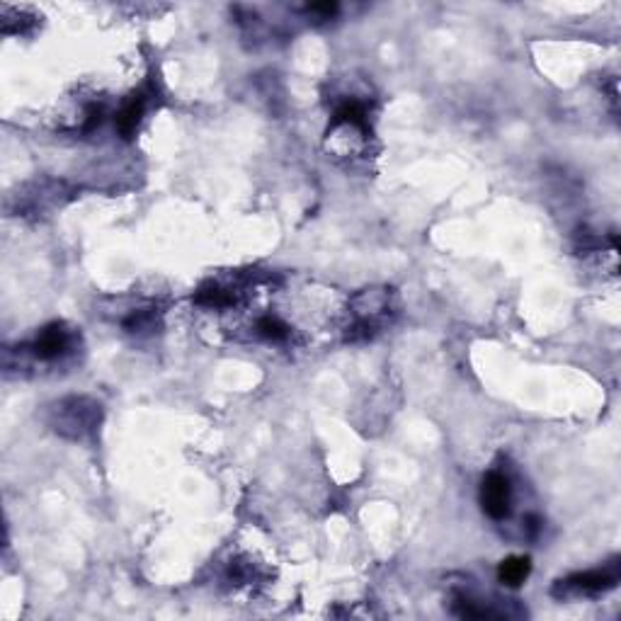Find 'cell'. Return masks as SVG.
Wrapping results in <instances>:
<instances>
[{
  "label": "cell",
  "instance_id": "cell-1",
  "mask_svg": "<svg viewBox=\"0 0 621 621\" xmlns=\"http://www.w3.org/2000/svg\"><path fill=\"white\" fill-rule=\"evenodd\" d=\"M51 428L68 439H83L95 432L100 425V405L85 398V396H74L59 401L51 408Z\"/></svg>",
  "mask_w": 621,
  "mask_h": 621
},
{
  "label": "cell",
  "instance_id": "cell-2",
  "mask_svg": "<svg viewBox=\"0 0 621 621\" xmlns=\"http://www.w3.org/2000/svg\"><path fill=\"white\" fill-rule=\"evenodd\" d=\"M619 583V563L614 561L609 566L594 568V570H585V573H576V576L558 580L554 587L556 597H590V594H602L607 590H612Z\"/></svg>",
  "mask_w": 621,
  "mask_h": 621
},
{
  "label": "cell",
  "instance_id": "cell-3",
  "mask_svg": "<svg viewBox=\"0 0 621 621\" xmlns=\"http://www.w3.org/2000/svg\"><path fill=\"white\" fill-rule=\"evenodd\" d=\"M481 505H483V512L491 520H507L512 512L510 478L500 474V471L485 474L483 483H481Z\"/></svg>",
  "mask_w": 621,
  "mask_h": 621
},
{
  "label": "cell",
  "instance_id": "cell-4",
  "mask_svg": "<svg viewBox=\"0 0 621 621\" xmlns=\"http://www.w3.org/2000/svg\"><path fill=\"white\" fill-rule=\"evenodd\" d=\"M71 348H74V335H71V330H66L61 323H54V326H49V328H44L39 333V338L35 340V345H32V352H35V357L42 359V362H56V359L68 355Z\"/></svg>",
  "mask_w": 621,
  "mask_h": 621
},
{
  "label": "cell",
  "instance_id": "cell-5",
  "mask_svg": "<svg viewBox=\"0 0 621 621\" xmlns=\"http://www.w3.org/2000/svg\"><path fill=\"white\" fill-rule=\"evenodd\" d=\"M531 573V563L527 556H512L505 558L498 568V580L507 587H520Z\"/></svg>",
  "mask_w": 621,
  "mask_h": 621
},
{
  "label": "cell",
  "instance_id": "cell-6",
  "mask_svg": "<svg viewBox=\"0 0 621 621\" xmlns=\"http://www.w3.org/2000/svg\"><path fill=\"white\" fill-rule=\"evenodd\" d=\"M141 117H144V98H134V100H129L117 114L119 134H122L124 138L134 137V131H137Z\"/></svg>",
  "mask_w": 621,
  "mask_h": 621
},
{
  "label": "cell",
  "instance_id": "cell-7",
  "mask_svg": "<svg viewBox=\"0 0 621 621\" xmlns=\"http://www.w3.org/2000/svg\"><path fill=\"white\" fill-rule=\"evenodd\" d=\"M255 333L260 338L270 340V342H284V340H289V335H292V328L282 318H277V316H263V318H257Z\"/></svg>",
  "mask_w": 621,
  "mask_h": 621
},
{
  "label": "cell",
  "instance_id": "cell-8",
  "mask_svg": "<svg viewBox=\"0 0 621 621\" xmlns=\"http://www.w3.org/2000/svg\"><path fill=\"white\" fill-rule=\"evenodd\" d=\"M306 12H309V15H316V18L320 20H328L338 12V5H335V3H313V5L306 8Z\"/></svg>",
  "mask_w": 621,
  "mask_h": 621
}]
</instances>
